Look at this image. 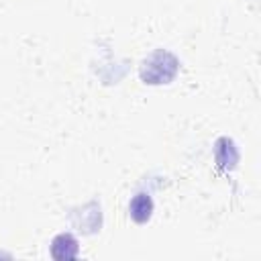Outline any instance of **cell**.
<instances>
[{
  "mask_svg": "<svg viewBox=\"0 0 261 261\" xmlns=\"http://www.w3.org/2000/svg\"><path fill=\"white\" fill-rule=\"evenodd\" d=\"M175 71H177V59L163 49L151 53L141 65V77L147 84H167L173 80Z\"/></svg>",
  "mask_w": 261,
  "mask_h": 261,
  "instance_id": "6da1fadb",
  "label": "cell"
},
{
  "mask_svg": "<svg viewBox=\"0 0 261 261\" xmlns=\"http://www.w3.org/2000/svg\"><path fill=\"white\" fill-rule=\"evenodd\" d=\"M153 212V202L149 194H137L128 204V214L135 222H147Z\"/></svg>",
  "mask_w": 261,
  "mask_h": 261,
  "instance_id": "7a4b0ae2",
  "label": "cell"
},
{
  "mask_svg": "<svg viewBox=\"0 0 261 261\" xmlns=\"http://www.w3.org/2000/svg\"><path fill=\"white\" fill-rule=\"evenodd\" d=\"M51 255L55 259H73L77 255V241L71 234H59L51 243Z\"/></svg>",
  "mask_w": 261,
  "mask_h": 261,
  "instance_id": "3957f363",
  "label": "cell"
}]
</instances>
